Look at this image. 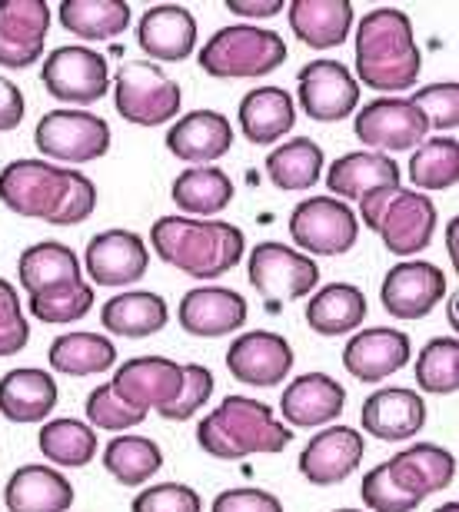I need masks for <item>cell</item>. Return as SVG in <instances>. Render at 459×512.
I'll return each mask as SVG.
<instances>
[{"instance_id": "d6a6232c", "label": "cell", "mask_w": 459, "mask_h": 512, "mask_svg": "<svg viewBox=\"0 0 459 512\" xmlns=\"http://www.w3.org/2000/svg\"><path fill=\"white\" fill-rule=\"evenodd\" d=\"M170 320L167 303L157 293L130 290L117 293L100 306V323L114 336H127V340H144V336L160 333Z\"/></svg>"}, {"instance_id": "ee69618b", "label": "cell", "mask_w": 459, "mask_h": 512, "mask_svg": "<svg viewBox=\"0 0 459 512\" xmlns=\"http://www.w3.org/2000/svg\"><path fill=\"white\" fill-rule=\"evenodd\" d=\"M84 413L90 419V426L107 429V433H127V429H134V426H140L147 419L144 409H134L130 403H124V399L114 393V386H110V383L94 386V393L87 396Z\"/></svg>"}, {"instance_id": "8992f818", "label": "cell", "mask_w": 459, "mask_h": 512, "mask_svg": "<svg viewBox=\"0 0 459 512\" xmlns=\"http://www.w3.org/2000/svg\"><path fill=\"white\" fill-rule=\"evenodd\" d=\"M287 60V44L277 30L230 24L220 27L207 44L200 47L197 64L203 74L217 80H253L267 77Z\"/></svg>"}, {"instance_id": "9a60e30c", "label": "cell", "mask_w": 459, "mask_h": 512, "mask_svg": "<svg viewBox=\"0 0 459 512\" xmlns=\"http://www.w3.org/2000/svg\"><path fill=\"white\" fill-rule=\"evenodd\" d=\"M446 296V273L436 263L426 260H403L386 270L380 286L383 310L393 320H423L430 316Z\"/></svg>"}, {"instance_id": "7a4b0ae2", "label": "cell", "mask_w": 459, "mask_h": 512, "mask_svg": "<svg viewBox=\"0 0 459 512\" xmlns=\"http://www.w3.org/2000/svg\"><path fill=\"white\" fill-rule=\"evenodd\" d=\"M423 57L416 47L413 20L400 7H376L356 27V84L403 94L420 80Z\"/></svg>"}, {"instance_id": "9c48e42d", "label": "cell", "mask_w": 459, "mask_h": 512, "mask_svg": "<svg viewBox=\"0 0 459 512\" xmlns=\"http://www.w3.org/2000/svg\"><path fill=\"white\" fill-rule=\"evenodd\" d=\"M40 80L47 94L60 104L87 107L107 97L110 90V67L107 57L84 44H70L50 50L40 64Z\"/></svg>"}, {"instance_id": "ffe728a7", "label": "cell", "mask_w": 459, "mask_h": 512, "mask_svg": "<svg viewBox=\"0 0 459 512\" xmlns=\"http://www.w3.org/2000/svg\"><path fill=\"white\" fill-rule=\"evenodd\" d=\"M227 370L237 383L247 386H277L293 370V350L280 333L253 330L230 343Z\"/></svg>"}, {"instance_id": "db71d44e", "label": "cell", "mask_w": 459, "mask_h": 512, "mask_svg": "<svg viewBox=\"0 0 459 512\" xmlns=\"http://www.w3.org/2000/svg\"><path fill=\"white\" fill-rule=\"evenodd\" d=\"M433 512H459V503H446L440 509H433Z\"/></svg>"}, {"instance_id": "6da1fadb", "label": "cell", "mask_w": 459, "mask_h": 512, "mask_svg": "<svg viewBox=\"0 0 459 512\" xmlns=\"http://www.w3.org/2000/svg\"><path fill=\"white\" fill-rule=\"evenodd\" d=\"M0 203L24 220L74 227L97 210V187L74 167L24 157L0 170Z\"/></svg>"}, {"instance_id": "74e56055", "label": "cell", "mask_w": 459, "mask_h": 512, "mask_svg": "<svg viewBox=\"0 0 459 512\" xmlns=\"http://www.w3.org/2000/svg\"><path fill=\"white\" fill-rule=\"evenodd\" d=\"M323 167L326 160L320 143H313L310 137L280 143L267 157V177L283 193H303L316 187V180L323 177Z\"/></svg>"}, {"instance_id": "7402d4cb", "label": "cell", "mask_w": 459, "mask_h": 512, "mask_svg": "<svg viewBox=\"0 0 459 512\" xmlns=\"http://www.w3.org/2000/svg\"><path fill=\"white\" fill-rule=\"evenodd\" d=\"M137 44L150 64H180L197 50V17L180 4L150 7L137 24Z\"/></svg>"}, {"instance_id": "e575fe53", "label": "cell", "mask_w": 459, "mask_h": 512, "mask_svg": "<svg viewBox=\"0 0 459 512\" xmlns=\"http://www.w3.org/2000/svg\"><path fill=\"white\" fill-rule=\"evenodd\" d=\"M170 197L187 217H217L233 203V180L220 167H187L173 177Z\"/></svg>"}, {"instance_id": "8fae6325", "label": "cell", "mask_w": 459, "mask_h": 512, "mask_svg": "<svg viewBox=\"0 0 459 512\" xmlns=\"http://www.w3.org/2000/svg\"><path fill=\"white\" fill-rule=\"evenodd\" d=\"M247 276H250L253 290H257L263 300L270 306H280V303L300 300V296L313 293L316 283H320V266L300 250L267 240L253 247Z\"/></svg>"}, {"instance_id": "d6986e66", "label": "cell", "mask_w": 459, "mask_h": 512, "mask_svg": "<svg viewBox=\"0 0 459 512\" xmlns=\"http://www.w3.org/2000/svg\"><path fill=\"white\" fill-rule=\"evenodd\" d=\"M363 463V436L353 426H326L300 453V473L310 486H340Z\"/></svg>"}, {"instance_id": "4fadbf2b", "label": "cell", "mask_w": 459, "mask_h": 512, "mask_svg": "<svg viewBox=\"0 0 459 512\" xmlns=\"http://www.w3.org/2000/svg\"><path fill=\"white\" fill-rule=\"evenodd\" d=\"M303 114L320 124H340L360 107V84L340 60H310L297 74Z\"/></svg>"}, {"instance_id": "ac0fdd59", "label": "cell", "mask_w": 459, "mask_h": 512, "mask_svg": "<svg viewBox=\"0 0 459 512\" xmlns=\"http://www.w3.org/2000/svg\"><path fill=\"white\" fill-rule=\"evenodd\" d=\"M110 386L124 403L150 413V409H163L177 399L183 386V366L167 356H134V360L120 363Z\"/></svg>"}, {"instance_id": "5b68a950", "label": "cell", "mask_w": 459, "mask_h": 512, "mask_svg": "<svg viewBox=\"0 0 459 512\" xmlns=\"http://www.w3.org/2000/svg\"><path fill=\"white\" fill-rule=\"evenodd\" d=\"M363 227H370L393 256H416L433 243L436 203L420 190H373L360 200Z\"/></svg>"}, {"instance_id": "52a82bcc", "label": "cell", "mask_w": 459, "mask_h": 512, "mask_svg": "<svg viewBox=\"0 0 459 512\" xmlns=\"http://www.w3.org/2000/svg\"><path fill=\"white\" fill-rule=\"evenodd\" d=\"M183 94L150 60H127L114 77V107L127 124L163 127L180 114Z\"/></svg>"}, {"instance_id": "f5cc1de1", "label": "cell", "mask_w": 459, "mask_h": 512, "mask_svg": "<svg viewBox=\"0 0 459 512\" xmlns=\"http://www.w3.org/2000/svg\"><path fill=\"white\" fill-rule=\"evenodd\" d=\"M456 227H459L456 220H450V227H446V253H450L453 263H456Z\"/></svg>"}, {"instance_id": "d4e9b609", "label": "cell", "mask_w": 459, "mask_h": 512, "mask_svg": "<svg viewBox=\"0 0 459 512\" xmlns=\"http://www.w3.org/2000/svg\"><path fill=\"white\" fill-rule=\"evenodd\" d=\"M163 143H167V150L177 160L193 163V167H210V163H217L230 153L233 127L217 110H193V114L180 117L167 130Z\"/></svg>"}, {"instance_id": "2e32d148", "label": "cell", "mask_w": 459, "mask_h": 512, "mask_svg": "<svg viewBox=\"0 0 459 512\" xmlns=\"http://www.w3.org/2000/svg\"><path fill=\"white\" fill-rule=\"evenodd\" d=\"M150 250L147 240L134 230H104L87 243L84 270L90 286H130L147 276Z\"/></svg>"}, {"instance_id": "484cf974", "label": "cell", "mask_w": 459, "mask_h": 512, "mask_svg": "<svg viewBox=\"0 0 459 512\" xmlns=\"http://www.w3.org/2000/svg\"><path fill=\"white\" fill-rule=\"evenodd\" d=\"M400 163L386 153L376 150H353L343 153L340 160H333L326 167V187H330L333 197L343 200H356L370 197L373 190H393L400 187Z\"/></svg>"}, {"instance_id": "5bb4252c", "label": "cell", "mask_w": 459, "mask_h": 512, "mask_svg": "<svg viewBox=\"0 0 459 512\" xmlns=\"http://www.w3.org/2000/svg\"><path fill=\"white\" fill-rule=\"evenodd\" d=\"M386 483L400 493L406 503L420 506L426 496L450 489L456 479V456L450 449L433 446V443H416L393 459L380 463Z\"/></svg>"}, {"instance_id": "30bf717a", "label": "cell", "mask_w": 459, "mask_h": 512, "mask_svg": "<svg viewBox=\"0 0 459 512\" xmlns=\"http://www.w3.org/2000/svg\"><path fill=\"white\" fill-rule=\"evenodd\" d=\"M290 237L303 253L343 256L356 247L360 220L336 197H306L290 213Z\"/></svg>"}, {"instance_id": "60d3db41", "label": "cell", "mask_w": 459, "mask_h": 512, "mask_svg": "<svg viewBox=\"0 0 459 512\" xmlns=\"http://www.w3.org/2000/svg\"><path fill=\"white\" fill-rule=\"evenodd\" d=\"M410 180L416 190L443 193L459 183V140L456 137H433L423 140L410 157Z\"/></svg>"}, {"instance_id": "ab89813d", "label": "cell", "mask_w": 459, "mask_h": 512, "mask_svg": "<svg viewBox=\"0 0 459 512\" xmlns=\"http://www.w3.org/2000/svg\"><path fill=\"white\" fill-rule=\"evenodd\" d=\"M160 466H163L160 446L147 436L120 433L104 449V469L120 486H144L147 479L160 473Z\"/></svg>"}, {"instance_id": "816d5d0a", "label": "cell", "mask_w": 459, "mask_h": 512, "mask_svg": "<svg viewBox=\"0 0 459 512\" xmlns=\"http://www.w3.org/2000/svg\"><path fill=\"white\" fill-rule=\"evenodd\" d=\"M287 7L283 0H227V10L247 20H263V17H277Z\"/></svg>"}, {"instance_id": "681fc988", "label": "cell", "mask_w": 459, "mask_h": 512, "mask_svg": "<svg viewBox=\"0 0 459 512\" xmlns=\"http://www.w3.org/2000/svg\"><path fill=\"white\" fill-rule=\"evenodd\" d=\"M210 512H283V503L267 489H227L213 499Z\"/></svg>"}, {"instance_id": "bcb514c9", "label": "cell", "mask_w": 459, "mask_h": 512, "mask_svg": "<svg viewBox=\"0 0 459 512\" xmlns=\"http://www.w3.org/2000/svg\"><path fill=\"white\" fill-rule=\"evenodd\" d=\"M420 114L426 117V127L436 133H450L459 124V84L456 80H446V84H430L420 87L410 97Z\"/></svg>"}, {"instance_id": "ba28073f", "label": "cell", "mask_w": 459, "mask_h": 512, "mask_svg": "<svg viewBox=\"0 0 459 512\" xmlns=\"http://www.w3.org/2000/svg\"><path fill=\"white\" fill-rule=\"evenodd\" d=\"M34 143L47 160L80 167V163H94L100 157H107L110 124L104 117L87 114V110L60 107L40 117V124L34 130Z\"/></svg>"}, {"instance_id": "8d00e7d4", "label": "cell", "mask_w": 459, "mask_h": 512, "mask_svg": "<svg viewBox=\"0 0 459 512\" xmlns=\"http://www.w3.org/2000/svg\"><path fill=\"white\" fill-rule=\"evenodd\" d=\"M47 360L64 376H97V373L114 370L117 346L100 333L74 330V333L57 336V340L50 343Z\"/></svg>"}, {"instance_id": "44dd1931", "label": "cell", "mask_w": 459, "mask_h": 512, "mask_svg": "<svg viewBox=\"0 0 459 512\" xmlns=\"http://www.w3.org/2000/svg\"><path fill=\"white\" fill-rule=\"evenodd\" d=\"M410 356H413V343L403 330L373 326V330H360L346 343L343 366L360 383H380L386 376L400 373L410 363Z\"/></svg>"}, {"instance_id": "4dcf8cb0", "label": "cell", "mask_w": 459, "mask_h": 512, "mask_svg": "<svg viewBox=\"0 0 459 512\" xmlns=\"http://www.w3.org/2000/svg\"><path fill=\"white\" fill-rule=\"evenodd\" d=\"M297 124V104L283 87H253L240 100V130L257 147L277 143Z\"/></svg>"}, {"instance_id": "c3c4849f", "label": "cell", "mask_w": 459, "mask_h": 512, "mask_svg": "<svg viewBox=\"0 0 459 512\" xmlns=\"http://www.w3.org/2000/svg\"><path fill=\"white\" fill-rule=\"evenodd\" d=\"M200 509H203L200 493L183 483L147 486L130 503V512H200Z\"/></svg>"}, {"instance_id": "7bdbcfd3", "label": "cell", "mask_w": 459, "mask_h": 512, "mask_svg": "<svg viewBox=\"0 0 459 512\" xmlns=\"http://www.w3.org/2000/svg\"><path fill=\"white\" fill-rule=\"evenodd\" d=\"M94 286L87 280L80 283H70V286H60V290H50V293H37L27 300V310L30 316H37L40 323H50V326H64V323H77L94 310Z\"/></svg>"}, {"instance_id": "4316f807", "label": "cell", "mask_w": 459, "mask_h": 512, "mask_svg": "<svg viewBox=\"0 0 459 512\" xmlns=\"http://www.w3.org/2000/svg\"><path fill=\"white\" fill-rule=\"evenodd\" d=\"M343 409H346V389L326 373H303L280 396L283 419L297 429H316L333 423Z\"/></svg>"}, {"instance_id": "f6af8a7d", "label": "cell", "mask_w": 459, "mask_h": 512, "mask_svg": "<svg viewBox=\"0 0 459 512\" xmlns=\"http://www.w3.org/2000/svg\"><path fill=\"white\" fill-rule=\"evenodd\" d=\"M213 396V373L207 366L200 363H187L183 366V386L177 399H173L170 406L157 409L163 419H170V423H187L200 413V406H207Z\"/></svg>"}, {"instance_id": "f35d334b", "label": "cell", "mask_w": 459, "mask_h": 512, "mask_svg": "<svg viewBox=\"0 0 459 512\" xmlns=\"http://www.w3.org/2000/svg\"><path fill=\"white\" fill-rule=\"evenodd\" d=\"M37 446H40V456L50 459L54 466L80 469L97 456V433L90 423H80V419H70V416L50 419V423L40 426Z\"/></svg>"}, {"instance_id": "11a10c76", "label": "cell", "mask_w": 459, "mask_h": 512, "mask_svg": "<svg viewBox=\"0 0 459 512\" xmlns=\"http://www.w3.org/2000/svg\"><path fill=\"white\" fill-rule=\"evenodd\" d=\"M340 512H356V509H340Z\"/></svg>"}, {"instance_id": "cb8c5ba5", "label": "cell", "mask_w": 459, "mask_h": 512, "mask_svg": "<svg viewBox=\"0 0 459 512\" xmlns=\"http://www.w3.org/2000/svg\"><path fill=\"white\" fill-rule=\"evenodd\" d=\"M360 419L363 433L383 439V443H403L426 426V403L420 393L406 386H386L366 396Z\"/></svg>"}, {"instance_id": "1f68e13d", "label": "cell", "mask_w": 459, "mask_h": 512, "mask_svg": "<svg viewBox=\"0 0 459 512\" xmlns=\"http://www.w3.org/2000/svg\"><path fill=\"white\" fill-rule=\"evenodd\" d=\"M17 276H20V286H24L30 296H37V293L60 290V286L80 283L84 280V270H80V260L74 250L57 240H44L20 253Z\"/></svg>"}, {"instance_id": "7c38bea8", "label": "cell", "mask_w": 459, "mask_h": 512, "mask_svg": "<svg viewBox=\"0 0 459 512\" xmlns=\"http://www.w3.org/2000/svg\"><path fill=\"white\" fill-rule=\"evenodd\" d=\"M353 130L360 143L376 153L416 150L430 133L426 117L410 97H376L370 104H363L353 120Z\"/></svg>"}, {"instance_id": "e0dca14e", "label": "cell", "mask_w": 459, "mask_h": 512, "mask_svg": "<svg viewBox=\"0 0 459 512\" xmlns=\"http://www.w3.org/2000/svg\"><path fill=\"white\" fill-rule=\"evenodd\" d=\"M50 4L44 0H0V67L27 70L44 57Z\"/></svg>"}, {"instance_id": "603a6c76", "label": "cell", "mask_w": 459, "mask_h": 512, "mask_svg": "<svg viewBox=\"0 0 459 512\" xmlns=\"http://www.w3.org/2000/svg\"><path fill=\"white\" fill-rule=\"evenodd\" d=\"M247 300L227 286H200V290L183 293L177 320L190 336L217 340L247 323Z\"/></svg>"}, {"instance_id": "d590c367", "label": "cell", "mask_w": 459, "mask_h": 512, "mask_svg": "<svg viewBox=\"0 0 459 512\" xmlns=\"http://www.w3.org/2000/svg\"><path fill=\"white\" fill-rule=\"evenodd\" d=\"M57 17L67 34L80 40H114L130 27L134 10L124 0H64Z\"/></svg>"}, {"instance_id": "3957f363", "label": "cell", "mask_w": 459, "mask_h": 512, "mask_svg": "<svg viewBox=\"0 0 459 512\" xmlns=\"http://www.w3.org/2000/svg\"><path fill=\"white\" fill-rule=\"evenodd\" d=\"M150 247L173 270L193 280H217L243 260L247 237L227 220L160 217L150 227Z\"/></svg>"}, {"instance_id": "836d02e7", "label": "cell", "mask_w": 459, "mask_h": 512, "mask_svg": "<svg viewBox=\"0 0 459 512\" xmlns=\"http://www.w3.org/2000/svg\"><path fill=\"white\" fill-rule=\"evenodd\" d=\"M366 320V296L353 283H330L306 300V326L320 336L353 333Z\"/></svg>"}, {"instance_id": "f546056e", "label": "cell", "mask_w": 459, "mask_h": 512, "mask_svg": "<svg viewBox=\"0 0 459 512\" xmlns=\"http://www.w3.org/2000/svg\"><path fill=\"white\" fill-rule=\"evenodd\" d=\"M57 396L60 393L54 376L34 370V366H20V370H10L0 380V416L17 426L40 423V419L54 413Z\"/></svg>"}, {"instance_id": "f907efd6", "label": "cell", "mask_w": 459, "mask_h": 512, "mask_svg": "<svg viewBox=\"0 0 459 512\" xmlns=\"http://www.w3.org/2000/svg\"><path fill=\"white\" fill-rule=\"evenodd\" d=\"M24 114H27V100L20 94V87L14 80L0 77V133L17 130Z\"/></svg>"}, {"instance_id": "f1b7e54d", "label": "cell", "mask_w": 459, "mask_h": 512, "mask_svg": "<svg viewBox=\"0 0 459 512\" xmlns=\"http://www.w3.org/2000/svg\"><path fill=\"white\" fill-rule=\"evenodd\" d=\"M7 512H67L74 506V483L50 466H20L4 486Z\"/></svg>"}, {"instance_id": "7dc6e473", "label": "cell", "mask_w": 459, "mask_h": 512, "mask_svg": "<svg viewBox=\"0 0 459 512\" xmlns=\"http://www.w3.org/2000/svg\"><path fill=\"white\" fill-rule=\"evenodd\" d=\"M30 343V323L20 306L14 283L0 276V356H14Z\"/></svg>"}, {"instance_id": "277c9868", "label": "cell", "mask_w": 459, "mask_h": 512, "mask_svg": "<svg viewBox=\"0 0 459 512\" xmlns=\"http://www.w3.org/2000/svg\"><path fill=\"white\" fill-rule=\"evenodd\" d=\"M197 443L207 456L233 463L257 453H283L293 443V429L283 426L267 403L253 396H227L200 419Z\"/></svg>"}, {"instance_id": "83f0119b", "label": "cell", "mask_w": 459, "mask_h": 512, "mask_svg": "<svg viewBox=\"0 0 459 512\" xmlns=\"http://www.w3.org/2000/svg\"><path fill=\"white\" fill-rule=\"evenodd\" d=\"M287 17L297 40L313 50L343 47L356 24V10L350 0H293Z\"/></svg>"}, {"instance_id": "b9f144b4", "label": "cell", "mask_w": 459, "mask_h": 512, "mask_svg": "<svg viewBox=\"0 0 459 512\" xmlns=\"http://www.w3.org/2000/svg\"><path fill=\"white\" fill-rule=\"evenodd\" d=\"M416 386L433 396H450L459 389V340L436 336L416 356Z\"/></svg>"}]
</instances>
